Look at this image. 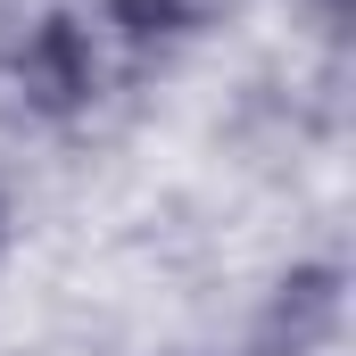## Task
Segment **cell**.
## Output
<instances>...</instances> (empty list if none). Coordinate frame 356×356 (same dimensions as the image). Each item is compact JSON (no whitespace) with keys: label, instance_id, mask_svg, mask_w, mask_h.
Returning <instances> with one entry per match:
<instances>
[{"label":"cell","instance_id":"obj_1","mask_svg":"<svg viewBox=\"0 0 356 356\" xmlns=\"http://www.w3.org/2000/svg\"><path fill=\"white\" fill-rule=\"evenodd\" d=\"M8 75H17V99L33 108V116H50V124H67V116H83L91 99H99V33H91L83 17H33L25 33H17V50H8Z\"/></svg>","mask_w":356,"mask_h":356},{"label":"cell","instance_id":"obj_4","mask_svg":"<svg viewBox=\"0 0 356 356\" xmlns=\"http://www.w3.org/2000/svg\"><path fill=\"white\" fill-rule=\"evenodd\" d=\"M0 241H8V199H0Z\"/></svg>","mask_w":356,"mask_h":356},{"label":"cell","instance_id":"obj_2","mask_svg":"<svg viewBox=\"0 0 356 356\" xmlns=\"http://www.w3.org/2000/svg\"><path fill=\"white\" fill-rule=\"evenodd\" d=\"M340 315H348V273L340 266L282 273V290L266 298V323H257V356H323L340 340Z\"/></svg>","mask_w":356,"mask_h":356},{"label":"cell","instance_id":"obj_3","mask_svg":"<svg viewBox=\"0 0 356 356\" xmlns=\"http://www.w3.org/2000/svg\"><path fill=\"white\" fill-rule=\"evenodd\" d=\"M99 17L124 42H191L216 17V0H99Z\"/></svg>","mask_w":356,"mask_h":356}]
</instances>
